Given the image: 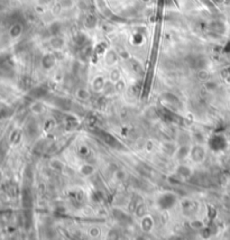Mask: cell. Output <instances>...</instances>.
Returning a JSON list of instances; mask_svg holds the SVG:
<instances>
[{
  "instance_id": "obj_1",
  "label": "cell",
  "mask_w": 230,
  "mask_h": 240,
  "mask_svg": "<svg viewBox=\"0 0 230 240\" xmlns=\"http://www.w3.org/2000/svg\"><path fill=\"white\" fill-rule=\"evenodd\" d=\"M80 172L84 176H90L94 173V167L92 165H89V164H84L80 168Z\"/></svg>"
},
{
  "instance_id": "obj_2",
  "label": "cell",
  "mask_w": 230,
  "mask_h": 240,
  "mask_svg": "<svg viewBox=\"0 0 230 240\" xmlns=\"http://www.w3.org/2000/svg\"><path fill=\"white\" fill-rule=\"evenodd\" d=\"M105 86V81L102 80V77H98L93 81V89L96 91H99V90L103 89Z\"/></svg>"
},
{
  "instance_id": "obj_3",
  "label": "cell",
  "mask_w": 230,
  "mask_h": 240,
  "mask_svg": "<svg viewBox=\"0 0 230 240\" xmlns=\"http://www.w3.org/2000/svg\"><path fill=\"white\" fill-rule=\"evenodd\" d=\"M76 97H78L79 99H81V100H87V99H89V97H90V93H89V91L85 89H80V90H78V92H76Z\"/></svg>"
},
{
  "instance_id": "obj_4",
  "label": "cell",
  "mask_w": 230,
  "mask_h": 240,
  "mask_svg": "<svg viewBox=\"0 0 230 240\" xmlns=\"http://www.w3.org/2000/svg\"><path fill=\"white\" fill-rule=\"evenodd\" d=\"M120 80V73H119V71H112L111 72V81L112 82H117V81Z\"/></svg>"
},
{
  "instance_id": "obj_5",
  "label": "cell",
  "mask_w": 230,
  "mask_h": 240,
  "mask_svg": "<svg viewBox=\"0 0 230 240\" xmlns=\"http://www.w3.org/2000/svg\"><path fill=\"white\" fill-rule=\"evenodd\" d=\"M191 226H192V227H193V228H194V229H196V227H195V226H198V229L202 228V225H201V221H198V222H192V223H191Z\"/></svg>"
}]
</instances>
